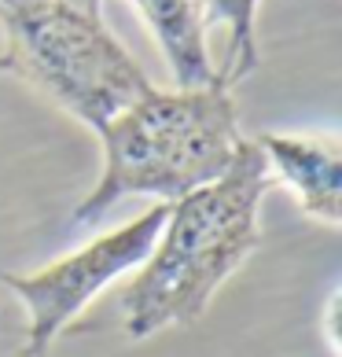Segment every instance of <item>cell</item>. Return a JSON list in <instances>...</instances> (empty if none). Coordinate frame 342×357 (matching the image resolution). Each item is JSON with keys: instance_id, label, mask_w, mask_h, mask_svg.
Wrapping results in <instances>:
<instances>
[{"instance_id": "obj_1", "label": "cell", "mask_w": 342, "mask_h": 357, "mask_svg": "<svg viewBox=\"0 0 342 357\" xmlns=\"http://www.w3.org/2000/svg\"><path fill=\"white\" fill-rule=\"evenodd\" d=\"M272 184L258 140L240 137L225 174L169 203V218L148 261L122 287L129 339H148L169 324L199 321L217 287L258 247V206Z\"/></svg>"}, {"instance_id": "obj_2", "label": "cell", "mask_w": 342, "mask_h": 357, "mask_svg": "<svg viewBox=\"0 0 342 357\" xmlns=\"http://www.w3.org/2000/svg\"><path fill=\"white\" fill-rule=\"evenodd\" d=\"M103 174L85 203L74 206L70 229H92L125 195L177 203L214 184L228 169L240 126L228 89H148L100 129Z\"/></svg>"}, {"instance_id": "obj_3", "label": "cell", "mask_w": 342, "mask_h": 357, "mask_svg": "<svg viewBox=\"0 0 342 357\" xmlns=\"http://www.w3.org/2000/svg\"><path fill=\"white\" fill-rule=\"evenodd\" d=\"M0 74L22 77L92 129L151 89L103 15H85L67 0H8L0 4Z\"/></svg>"}, {"instance_id": "obj_4", "label": "cell", "mask_w": 342, "mask_h": 357, "mask_svg": "<svg viewBox=\"0 0 342 357\" xmlns=\"http://www.w3.org/2000/svg\"><path fill=\"white\" fill-rule=\"evenodd\" d=\"M169 218V203H155L148 214L133 218L122 229L107 236H96L74 255L52 261L37 273H8L0 269V284L11 295H19L30 310L22 357H41L56 342V335L81 313L107 284H114L122 273L140 269L148 261L155 240Z\"/></svg>"}, {"instance_id": "obj_5", "label": "cell", "mask_w": 342, "mask_h": 357, "mask_svg": "<svg viewBox=\"0 0 342 357\" xmlns=\"http://www.w3.org/2000/svg\"><path fill=\"white\" fill-rule=\"evenodd\" d=\"M258 148L265 151L272 181L291 184L309 218L327 225L342 221V151L332 137H280L261 133Z\"/></svg>"}, {"instance_id": "obj_6", "label": "cell", "mask_w": 342, "mask_h": 357, "mask_svg": "<svg viewBox=\"0 0 342 357\" xmlns=\"http://www.w3.org/2000/svg\"><path fill=\"white\" fill-rule=\"evenodd\" d=\"M159 37L177 89H210L217 70L206 52V8L203 0H133Z\"/></svg>"}, {"instance_id": "obj_7", "label": "cell", "mask_w": 342, "mask_h": 357, "mask_svg": "<svg viewBox=\"0 0 342 357\" xmlns=\"http://www.w3.org/2000/svg\"><path fill=\"white\" fill-rule=\"evenodd\" d=\"M203 8H206V26L225 22L232 30L228 59H225V67L217 70V85L232 89L235 82H243V77L258 67V45H254L258 0H203Z\"/></svg>"}, {"instance_id": "obj_8", "label": "cell", "mask_w": 342, "mask_h": 357, "mask_svg": "<svg viewBox=\"0 0 342 357\" xmlns=\"http://www.w3.org/2000/svg\"><path fill=\"white\" fill-rule=\"evenodd\" d=\"M0 4H8V0H0ZM67 4H74V8H81L85 15H100V0H67Z\"/></svg>"}]
</instances>
